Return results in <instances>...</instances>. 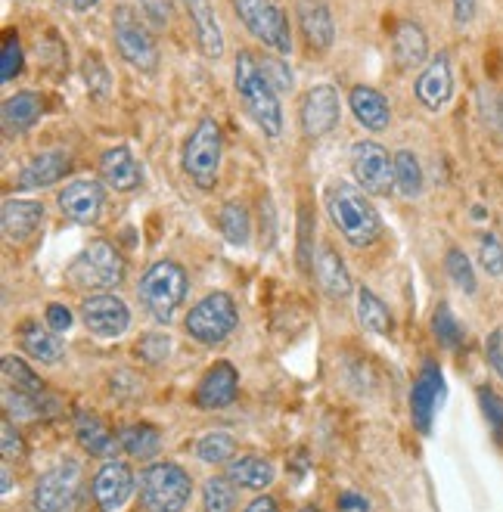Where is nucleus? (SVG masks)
Segmentation results:
<instances>
[{"instance_id": "obj_1", "label": "nucleus", "mask_w": 503, "mask_h": 512, "mask_svg": "<svg viewBox=\"0 0 503 512\" xmlns=\"http://www.w3.org/2000/svg\"><path fill=\"white\" fill-rule=\"evenodd\" d=\"M233 87L240 97L243 109L249 112L252 122L264 131V137H280L283 134V109L277 87L268 81L261 69V59L252 50H240L233 63Z\"/></svg>"}, {"instance_id": "obj_2", "label": "nucleus", "mask_w": 503, "mask_h": 512, "mask_svg": "<svg viewBox=\"0 0 503 512\" xmlns=\"http://www.w3.org/2000/svg\"><path fill=\"white\" fill-rule=\"evenodd\" d=\"M327 212L342 239L354 249H370L382 236V221L379 212L370 202V193H364L358 184L348 180H336L327 190Z\"/></svg>"}, {"instance_id": "obj_3", "label": "nucleus", "mask_w": 503, "mask_h": 512, "mask_svg": "<svg viewBox=\"0 0 503 512\" xmlns=\"http://www.w3.org/2000/svg\"><path fill=\"white\" fill-rule=\"evenodd\" d=\"M137 298H140V308L156 323H171L177 308H181L187 298V270L171 258L156 261L140 277Z\"/></svg>"}, {"instance_id": "obj_4", "label": "nucleus", "mask_w": 503, "mask_h": 512, "mask_svg": "<svg viewBox=\"0 0 503 512\" xmlns=\"http://www.w3.org/2000/svg\"><path fill=\"white\" fill-rule=\"evenodd\" d=\"M128 274V264L122 258L112 243L106 239H94L91 246H84V252L69 264V280L75 289H84V292H109L115 286H122Z\"/></svg>"}, {"instance_id": "obj_5", "label": "nucleus", "mask_w": 503, "mask_h": 512, "mask_svg": "<svg viewBox=\"0 0 503 512\" xmlns=\"http://www.w3.org/2000/svg\"><path fill=\"white\" fill-rule=\"evenodd\" d=\"M193 497V478L177 463H153L140 472V506L146 512H184Z\"/></svg>"}, {"instance_id": "obj_6", "label": "nucleus", "mask_w": 503, "mask_h": 512, "mask_svg": "<svg viewBox=\"0 0 503 512\" xmlns=\"http://www.w3.org/2000/svg\"><path fill=\"white\" fill-rule=\"evenodd\" d=\"M221 156H224V137L215 118H199L184 143V171L199 190H215L221 174Z\"/></svg>"}, {"instance_id": "obj_7", "label": "nucleus", "mask_w": 503, "mask_h": 512, "mask_svg": "<svg viewBox=\"0 0 503 512\" xmlns=\"http://www.w3.org/2000/svg\"><path fill=\"white\" fill-rule=\"evenodd\" d=\"M236 326H240V311H236V301L227 292H209L199 298L184 320V329L199 345L227 342Z\"/></svg>"}, {"instance_id": "obj_8", "label": "nucleus", "mask_w": 503, "mask_h": 512, "mask_svg": "<svg viewBox=\"0 0 503 512\" xmlns=\"http://www.w3.org/2000/svg\"><path fill=\"white\" fill-rule=\"evenodd\" d=\"M112 38H115L118 53H122V59L131 69L146 72V75H153L159 69V44H156V38L150 35V28L140 22V16L125 4L115 7Z\"/></svg>"}, {"instance_id": "obj_9", "label": "nucleus", "mask_w": 503, "mask_h": 512, "mask_svg": "<svg viewBox=\"0 0 503 512\" xmlns=\"http://www.w3.org/2000/svg\"><path fill=\"white\" fill-rule=\"evenodd\" d=\"M233 10L240 16V22L249 28V35L258 38L264 47H271L280 56L292 53L289 19L277 0H233Z\"/></svg>"}, {"instance_id": "obj_10", "label": "nucleus", "mask_w": 503, "mask_h": 512, "mask_svg": "<svg viewBox=\"0 0 503 512\" xmlns=\"http://www.w3.org/2000/svg\"><path fill=\"white\" fill-rule=\"evenodd\" d=\"M354 184L370 196H389L395 190V156L376 140H358L351 146Z\"/></svg>"}, {"instance_id": "obj_11", "label": "nucleus", "mask_w": 503, "mask_h": 512, "mask_svg": "<svg viewBox=\"0 0 503 512\" xmlns=\"http://www.w3.org/2000/svg\"><path fill=\"white\" fill-rule=\"evenodd\" d=\"M78 488H81V463L78 460L59 463L35 481L32 509L35 512H66L75 503Z\"/></svg>"}, {"instance_id": "obj_12", "label": "nucleus", "mask_w": 503, "mask_h": 512, "mask_svg": "<svg viewBox=\"0 0 503 512\" xmlns=\"http://www.w3.org/2000/svg\"><path fill=\"white\" fill-rule=\"evenodd\" d=\"M339 118H342V100L333 84H314L305 90L302 106H299V122L311 140L333 134Z\"/></svg>"}, {"instance_id": "obj_13", "label": "nucleus", "mask_w": 503, "mask_h": 512, "mask_svg": "<svg viewBox=\"0 0 503 512\" xmlns=\"http://www.w3.org/2000/svg\"><path fill=\"white\" fill-rule=\"evenodd\" d=\"M56 205L63 218H69L72 224H97L106 205L103 184L94 177H78L56 193Z\"/></svg>"}, {"instance_id": "obj_14", "label": "nucleus", "mask_w": 503, "mask_h": 512, "mask_svg": "<svg viewBox=\"0 0 503 512\" xmlns=\"http://www.w3.org/2000/svg\"><path fill=\"white\" fill-rule=\"evenodd\" d=\"M81 320H84V326L91 329L94 336H100V339H118V336L128 333L131 311H128V305L118 295L100 292V295H91L81 305Z\"/></svg>"}, {"instance_id": "obj_15", "label": "nucleus", "mask_w": 503, "mask_h": 512, "mask_svg": "<svg viewBox=\"0 0 503 512\" xmlns=\"http://www.w3.org/2000/svg\"><path fill=\"white\" fill-rule=\"evenodd\" d=\"M91 494H94V503L103 509V512H112L118 506H125L128 497L134 494V472L128 463H118V460H106L94 481H91Z\"/></svg>"}, {"instance_id": "obj_16", "label": "nucleus", "mask_w": 503, "mask_h": 512, "mask_svg": "<svg viewBox=\"0 0 503 512\" xmlns=\"http://www.w3.org/2000/svg\"><path fill=\"white\" fill-rule=\"evenodd\" d=\"M413 94H417V100L429 112H438L448 106V100L454 97V72H451L448 53H438L435 59H429L417 84H413Z\"/></svg>"}, {"instance_id": "obj_17", "label": "nucleus", "mask_w": 503, "mask_h": 512, "mask_svg": "<svg viewBox=\"0 0 503 512\" xmlns=\"http://www.w3.org/2000/svg\"><path fill=\"white\" fill-rule=\"evenodd\" d=\"M445 395V379H441V370L426 364L413 382L410 391V416H413V426H417L423 435L432 432V416L438 410V401Z\"/></svg>"}, {"instance_id": "obj_18", "label": "nucleus", "mask_w": 503, "mask_h": 512, "mask_svg": "<svg viewBox=\"0 0 503 512\" xmlns=\"http://www.w3.org/2000/svg\"><path fill=\"white\" fill-rule=\"evenodd\" d=\"M236 391H240V373L233 370L227 360H218L209 373L202 376L196 388V407L199 410H224L236 401Z\"/></svg>"}, {"instance_id": "obj_19", "label": "nucleus", "mask_w": 503, "mask_h": 512, "mask_svg": "<svg viewBox=\"0 0 503 512\" xmlns=\"http://www.w3.org/2000/svg\"><path fill=\"white\" fill-rule=\"evenodd\" d=\"M299 28L314 53L330 50L336 41V22L327 0H299Z\"/></svg>"}, {"instance_id": "obj_20", "label": "nucleus", "mask_w": 503, "mask_h": 512, "mask_svg": "<svg viewBox=\"0 0 503 512\" xmlns=\"http://www.w3.org/2000/svg\"><path fill=\"white\" fill-rule=\"evenodd\" d=\"M72 171V159L69 153H59V149H50V153H38L25 162V168L16 177L19 190H44L59 184L66 174Z\"/></svg>"}, {"instance_id": "obj_21", "label": "nucleus", "mask_w": 503, "mask_h": 512, "mask_svg": "<svg viewBox=\"0 0 503 512\" xmlns=\"http://www.w3.org/2000/svg\"><path fill=\"white\" fill-rule=\"evenodd\" d=\"M100 177L103 184L115 193H134L143 184V171L128 146H112L100 159Z\"/></svg>"}, {"instance_id": "obj_22", "label": "nucleus", "mask_w": 503, "mask_h": 512, "mask_svg": "<svg viewBox=\"0 0 503 512\" xmlns=\"http://www.w3.org/2000/svg\"><path fill=\"white\" fill-rule=\"evenodd\" d=\"M44 224V205L35 199H7L0 208V227L10 243H25Z\"/></svg>"}, {"instance_id": "obj_23", "label": "nucleus", "mask_w": 503, "mask_h": 512, "mask_svg": "<svg viewBox=\"0 0 503 512\" xmlns=\"http://www.w3.org/2000/svg\"><path fill=\"white\" fill-rule=\"evenodd\" d=\"M348 109L367 131H386L392 125V106L376 87L354 84L348 90Z\"/></svg>"}, {"instance_id": "obj_24", "label": "nucleus", "mask_w": 503, "mask_h": 512, "mask_svg": "<svg viewBox=\"0 0 503 512\" xmlns=\"http://www.w3.org/2000/svg\"><path fill=\"white\" fill-rule=\"evenodd\" d=\"M392 53H395V66L401 72L420 69L429 56V38L423 32V25L417 22H398L395 35H392Z\"/></svg>"}, {"instance_id": "obj_25", "label": "nucleus", "mask_w": 503, "mask_h": 512, "mask_svg": "<svg viewBox=\"0 0 503 512\" xmlns=\"http://www.w3.org/2000/svg\"><path fill=\"white\" fill-rule=\"evenodd\" d=\"M187 13L196 28L199 50L209 59H221L224 56V32H221V22H218L212 0H187Z\"/></svg>"}, {"instance_id": "obj_26", "label": "nucleus", "mask_w": 503, "mask_h": 512, "mask_svg": "<svg viewBox=\"0 0 503 512\" xmlns=\"http://www.w3.org/2000/svg\"><path fill=\"white\" fill-rule=\"evenodd\" d=\"M41 97L32 94V90H19V94H13L4 109H0V122H4V134L7 137H19L25 131H32L38 125L41 118Z\"/></svg>"}, {"instance_id": "obj_27", "label": "nucleus", "mask_w": 503, "mask_h": 512, "mask_svg": "<svg viewBox=\"0 0 503 512\" xmlns=\"http://www.w3.org/2000/svg\"><path fill=\"white\" fill-rule=\"evenodd\" d=\"M314 277H317L320 289L327 292L330 298H345L354 289L345 261L336 255V249L330 243H323L320 252L314 255Z\"/></svg>"}, {"instance_id": "obj_28", "label": "nucleus", "mask_w": 503, "mask_h": 512, "mask_svg": "<svg viewBox=\"0 0 503 512\" xmlns=\"http://www.w3.org/2000/svg\"><path fill=\"white\" fill-rule=\"evenodd\" d=\"M236 488H246V491H264L268 485H274V463L264 460V457H255V454H246V457H233L227 463V472H224Z\"/></svg>"}, {"instance_id": "obj_29", "label": "nucleus", "mask_w": 503, "mask_h": 512, "mask_svg": "<svg viewBox=\"0 0 503 512\" xmlns=\"http://www.w3.org/2000/svg\"><path fill=\"white\" fill-rule=\"evenodd\" d=\"M22 351L28 357H35L38 364H59L63 360V339H59V333H53V329H41L35 323H25L22 329Z\"/></svg>"}, {"instance_id": "obj_30", "label": "nucleus", "mask_w": 503, "mask_h": 512, "mask_svg": "<svg viewBox=\"0 0 503 512\" xmlns=\"http://www.w3.org/2000/svg\"><path fill=\"white\" fill-rule=\"evenodd\" d=\"M75 432H78V444H81L91 457H112V454H115L118 441L112 438L109 426L103 423L100 416H94V413H81V416H78V423H75Z\"/></svg>"}, {"instance_id": "obj_31", "label": "nucleus", "mask_w": 503, "mask_h": 512, "mask_svg": "<svg viewBox=\"0 0 503 512\" xmlns=\"http://www.w3.org/2000/svg\"><path fill=\"white\" fill-rule=\"evenodd\" d=\"M423 165L417 159V153H410V149H398L395 153V190L404 196V199H417L423 193Z\"/></svg>"}, {"instance_id": "obj_32", "label": "nucleus", "mask_w": 503, "mask_h": 512, "mask_svg": "<svg viewBox=\"0 0 503 512\" xmlns=\"http://www.w3.org/2000/svg\"><path fill=\"white\" fill-rule=\"evenodd\" d=\"M358 320L367 333H376V336L392 333V314L382 305V298L370 289H358Z\"/></svg>"}, {"instance_id": "obj_33", "label": "nucleus", "mask_w": 503, "mask_h": 512, "mask_svg": "<svg viewBox=\"0 0 503 512\" xmlns=\"http://www.w3.org/2000/svg\"><path fill=\"white\" fill-rule=\"evenodd\" d=\"M221 233L230 246H249L252 239V218H249V208L243 202H227L218 215Z\"/></svg>"}, {"instance_id": "obj_34", "label": "nucleus", "mask_w": 503, "mask_h": 512, "mask_svg": "<svg viewBox=\"0 0 503 512\" xmlns=\"http://www.w3.org/2000/svg\"><path fill=\"white\" fill-rule=\"evenodd\" d=\"M118 447H122L128 457L150 460V457L159 454L162 438H159V432H156L153 426L140 423V426H128V429L118 432Z\"/></svg>"}, {"instance_id": "obj_35", "label": "nucleus", "mask_w": 503, "mask_h": 512, "mask_svg": "<svg viewBox=\"0 0 503 512\" xmlns=\"http://www.w3.org/2000/svg\"><path fill=\"white\" fill-rule=\"evenodd\" d=\"M202 506L205 512H233L236 509V485L227 475H212L202 485Z\"/></svg>"}, {"instance_id": "obj_36", "label": "nucleus", "mask_w": 503, "mask_h": 512, "mask_svg": "<svg viewBox=\"0 0 503 512\" xmlns=\"http://www.w3.org/2000/svg\"><path fill=\"white\" fill-rule=\"evenodd\" d=\"M0 370H4V388H13V391H25V395H44V382L25 367V360L7 354L0 360Z\"/></svg>"}, {"instance_id": "obj_37", "label": "nucleus", "mask_w": 503, "mask_h": 512, "mask_svg": "<svg viewBox=\"0 0 503 512\" xmlns=\"http://www.w3.org/2000/svg\"><path fill=\"white\" fill-rule=\"evenodd\" d=\"M233 454H236V441H233V435H227V432H209V435H202V438L196 441V457H199L202 463H212V466L230 463Z\"/></svg>"}, {"instance_id": "obj_38", "label": "nucleus", "mask_w": 503, "mask_h": 512, "mask_svg": "<svg viewBox=\"0 0 503 512\" xmlns=\"http://www.w3.org/2000/svg\"><path fill=\"white\" fill-rule=\"evenodd\" d=\"M432 333H435L438 345H445V348H460L463 345V326L457 323V317L451 314L448 305H438V311L432 317Z\"/></svg>"}, {"instance_id": "obj_39", "label": "nucleus", "mask_w": 503, "mask_h": 512, "mask_svg": "<svg viewBox=\"0 0 503 512\" xmlns=\"http://www.w3.org/2000/svg\"><path fill=\"white\" fill-rule=\"evenodd\" d=\"M22 72V44H19V35L13 32H4V47H0V81L10 84L16 81Z\"/></svg>"}, {"instance_id": "obj_40", "label": "nucleus", "mask_w": 503, "mask_h": 512, "mask_svg": "<svg viewBox=\"0 0 503 512\" xmlns=\"http://www.w3.org/2000/svg\"><path fill=\"white\" fill-rule=\"evenodd\" d=\"M84 81H87V94L97 100H106L112 94V78H109L106 66L100 63V56L84 59Z\"/></svg>"}, {"instance_id": "obj_41", "label": "nucleus", "mask_w": 503, "mask_h": 512, "mask_svg": "<svg viewBox=\"0 0 503 512\" xmlns=\"http://www.w3.org/2000/svg\"><path fill=\"white\" fill-rule=\"evenodd\" d=\"M445 267H448V277H451V280H454L466 295L476 292V270H472L469 258H466L460 249H448Z\"/></svg>"}, {"instance_id": "obj_42", "label": "nucleus", "mask_w": 503, "mask_h": 512, "mask_svg": "<svg viewBox=\"0 0 503 512\" xmlns=\"http://www.w3.org/2000/svg\"><path fill=\"white\" fill-rule=\"evenodd\" d=\"M479 264L485 267L488 277H503V246L494 233H485L479 243Z\"/></svg>"}, {"instance_id": "obj_43", "label": "nucleus", "mask_w": 503, "mask_h": 512, "mask_svg": "<svg viewBox=\"0 0 503 512\" xmlns=\"http://www.w3.org/2000/svg\"><path fill=\"white\" fill-rule=\"evenodd\" d=\"M479 404H482V413L488 419V426L494 432V438L503 444V398L491 388H479Z\"/></svg>"}, {"instance_id": "obj_44", "label": "nucleus", "mask_w": 503, "mask_h": 512, "mask_svg": "<svg viewBox=\"0 0 503 512\" xmlns=\"http://www.w3.org/2000/svg\"><path fill=\"white\" fill-rule=\"evenodd\" d=\"M137 351H140V357L146 360V364H162V360L171 354V339L165 333H150V336L140 339Z\"/></svg>"}, {"instance_id": "obj_45", "label": "nucleus", "mask_w": 503, "mask_h": 512, "mask_svg": "<svg viewBox=\"0 0 503 512\" xmlns=\"http://www.w3.org/2000/svg\"><path fill=\"white\" fill-rule=\"evenodd\" d=\"M143 19L153 28H168L171 25V13H174V0H137Z\"/></svg>"}, {"instance_id": "obj_46", "label": "nucleus", "mask_w": 503, "mask_h": 512, "mask_svg": "<svg viewBox=\"0 0 503 512\" xmlns=\"http://www.w3.org/2000/svg\"><path fill=\"white\" fill-rule=\"evenodd\" d=\"M261 69H264V75H268V81L277 87V94L280 90H292V69L283 63L280 56H261Z\"/></svg>"}, {"instance_id": "obj_47", "label": "nucleus", "mask_w": 503, "mask_h": 512, "mask_svg": "<svg viewBox=\"0 0 503 512\" xmlns=\"http://www.w3.org/2000/svg\"><path fill=\"white\" fill-rule=\"evenodd\" d=\"M0 450H4V460H7V463L25 457L22 435L16 432V426H13V419H10V416L4 419V426H0Z\"/></svg>"}, {"instance_id": "obj_48", "label": "nucleus", "mask_w": 503, "mask_h": 512, "mask_svg": "<svg viewBox=\"0 0 503 512\" xmlns=\"http://www.w3.org/2000/svg\"><path fill=\"white\" fill-rule=\"evenodd\" d=\"M47 326L53 329V333H69L72 311L66 305H59V301H53V305H47Z\"/></svg>"}, {"instance_id": "obj_49", "label": "nucleus", "mask_w": 503, "mask_h": 512, "mask_svg": "<svg viewBox=\"0 0 503 512\" xmlns=\"http://www.w3.org/2000/svg\"><path fill=\"white\" fill-rule=\"evenodd\" d=\"M485 351H488V364H491V367H494V373L503 379V333H500V329H494V333L488 336Z\"/></svg>"}, {"instance_id": "obj_50", "label": "nucleus", "mask_w": 503, "mask_h": 512, "mask_svg": "<svg viewBox=\"0 0 503 512\" xmlns=\"http://www.w3.org/2000/svg\"><path fill=\"white\" fill-rule=\"evenodd\" d=\"M339 509H342V512H367V509H370V503H367L361 494L345 491V494H339Z\"/></svg>"}, {"instance_id": "obj_51", "label": "nucleus", "mask_w": 503, "mask_h": 512, "mask_svg": "<svg viewBox=\"0 0 503 512\" xmlns=\"http://www.w3.org/2000/svg\"><path fill=\"white\" fill-rule=\"evenodd\" d=\"M472 16H476V0H454V19L460 25H466Z\"/></svg>"}, {"instance_id": "obj_52", "label": "nucleus", "mask_w": 503, "mask_h": 512, "mask_svg": "<svg viewBox=\"0 0 503 512\" xmlns=\"http://www.w3.org/2000/svg\"><path fill=\"white\" fill-rule=\"evenodd\" d=\"M243 512H280V506H277L274 497H255Z\"/></svg>"}, {"instance_id": "obj_53", "label": "nucleus", "mask_w": 503, "mask_h": 512, "mask_svg": "<svg viewBox=\"0 0 503 512\" xmlns=\"http://www.w3.org/2000/svg\"><path fill=\"white\" fill-rule=\"evenodd\" d=\"M69 4H72L75 13H87V10H94V7H97V0H69Z\"/></svg>"}, {"instance_id": "obj_54", "label": "nucleus", "mask_w": 503, "mask_h": 512, "mask_svg": "<svg viewBox=\"0 0 503 512\" xmlns=\"http://www.w3.org/2000/svg\"><path fill=\"white\" fill-rule=\"evenodd\" d=\"M10 488H13V472H10V463L4 460V488H0V491L10 494Z\"/></svg>"}, {"instance_id": "obj_55", "label": "nucleus", "mask_w": 503, "mask_h": 512, "mask_svg": "<svg viewBox=\"0 0 503 512\" xmlns=\"http://www.w3.org/2000/svg\"><path fill=\"white\" fill-rule=\"evenodd\" d=\"M299 512H317L314 506H305V509H299Z\"/></svg>"}, {"instance_id": "obj_56", "label": "nucleus", "mask_w": 503, "mask_h": 512, "mask_svg": "<svg viewBox=\"0 0 503 512\" xmlns=\"http://www.w3.org/2000/svg\"><path fill=\"white\" fill-rule=\"evenodd\" d=\"M59 4H63V0H59Z\"/></svg>"}]
</instances>
